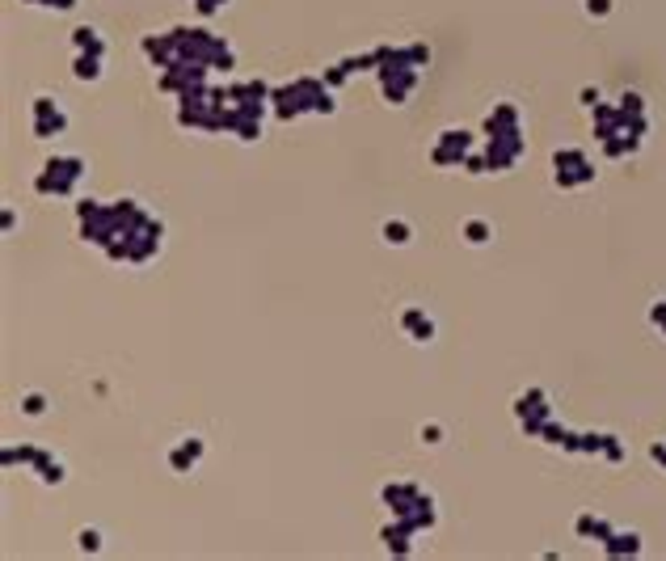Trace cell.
I'll return each mask as SVG.
<instances>
[{"mask_svg": "<svg viewBox=\"0 0 666 561\" xmlns=\"http://www.w3.org/2000/svg\"><path fill=\"white\" fill-rule=\"evenodd\" d=\"M84 161L80 156H51L43 165V173L34 177V190L38 194H59V198H72L76 194V182L84 177Z\"/></svg>", "mask_w": 666, "mask_h": 561, "instance_id": "6da1fadb", "label": "cell"}, {"mask_svg": "<svg viewBox=\"0 0 666 561\" xmlns=\"http://www.w3.org/2000/svg\"><path fill=\"white\" fill-rule=\"evenodd\" d=\"M59 131H68V115H64L51 97H34V136H38V140H51V136H59Z\"/></svg>", "mask_w": 666, "mask_h": 561, "instance_id": "7a4b0ae2", "label": "cell"}, {"mask_svg": "<svg viewBox=\"0 0 666 561\" xmlns=\"http://www.w3.org/2000/svg\"><path fill=\"white\" fill-rule=\"evenodd\" d=\"M202 452H207L202 439H198V435H186V439L173 447V452H169V469H173V473H190V469L202 460Z\"/></svg>", "mask_w": 666, "mask_h": 561, "instance_id": "3957f363", "label": "cell"}, {"mask_svg": "<svg viewBox=\"0 0 666 561\" xmlns=\"http://www.w3.org/2000/svg\"><path fill=\"white\" fill-rule=\"evenodd\" d=\"M401 329L413 333V342H430V338H434V321H430L422 308H405V312H401Z\"/></svg>", "mask_w": 666, "mask_h": 561, "instance_id": "277c9868", "label": "cell"}, {"mask_svg": "<svg viewBox=\"0 0 666 561\" xmlns=\"http://www.w3.org/2000/svg\"><path fill=\"white\" fill-rule=\"evenodd\" d=\"M72 43H76V51H84V55H97V59H105V38L93 30V26H76L72 30Z\"/></svg>", "mask_w": 666, "mask_h": 561, "instance_id": "5b68a950", "label": "cell"}, {"mask_svg": "<svg viewBox=\"0 0 666 561\" xmlns=\"http://www.w3.org/2000/svg\"><path fill=\"white\" fill-rule=\"evenodd\" d=\"M30 469L38 473V481H43V486H59V481L68 477V473H64V460H55L51 452H38V460H34Z\"/></svg>", "mask_w": 666, "mask_h": 561, "instance_id": "8992f818", "label": "cell"}, {"mask_svg": "<svg viewBox=\"0 0 666 561\" xmlns=\"http://www.w3.org/2000/svg\"><path fill=\"white\" fill-rule=\"evenodd\" d=\"M380 536H384L388 553H397V557H409V553H413V544H409V540H413V532H409L405 523H392V527H384Z\"/></svg>", "mask_w": 666, "mask_h": 561, "instance_id": "52a82bcc", "label": "cell"}, {"mask_svg": "<svg viewBox=\"0 0 666 561\" xmlns=\"http://www.w3.org/2000/svg\"><path fill=\"white\" fill-rule=\"evenodd\" d=\"M438 144H443V148H456V152H464V156H468V152H473V131H460V127H447V131H443V136H438Z\"/></svg>", "mask_w": 666, "mask_h": 561, "instance_id": "ba28073f", "label": "cell"}, {"mask_svg": "<svg viewBox=\"0 0 666 561\" xmlns=\"http://www.w3.org/2000/svg\"><path fill=\"white\" fill-rule=\"evenodd\" d=\"M380 237H384L388 245H409V237H413V228H409V224H405V219H388V224H384V228H380Z\"/></svg>", "mask_w": 666, "mask_h": 561, "instance_id": "9c48e42d", "label": "cell"}, {"mask_svg": "<svg viewBox=\"0 0 666 561\" xmlns=\"http://www.w3.org/2000/svg\"><path fill=\"white\" fill-rule=\"evenodd\" d=\"M76 80H97L101 76V59L97 55H84V51H76Z\"/></svg>", "mask_w": 666, "mask_h": 561, "instance_id": "30bf717a", "label": "cell"}, {"mask_svg": "<svg viewBox=\"0 0 666 561\" xmlns=\"http://www.w3.org/2000/svg\"><path fill=\"white\" fill-rule=\"evenodd\" d=\"M38 452L43 447H30V443H22V447H5V465L13 469V465H34L38 460Z\"/></svg>", "mask_w": 666, "mask_h": 561, "instance_id": "8fae6325", "label": "cell"}, {"mask_svg": "<svg viewBox=\"0 0 666 561\" xmlns=\"http://www.w3.org/2000/svg\"><path fill=\"white\" fill-rule=\"evenodd\" d=\"M603 544H607V553H616V557H620V553H637V548H641V540H637L632 532H628V536H624V532H612Z\"/></svg>", "mask_w": 666, "mask_h": 561, "instance_id": "7c38bea8", "label": "cell"}, {"mask_svg": "<svg viewBox=\"0 0 666 561\" xmlns=\"http://www.w3.org/2000/svg\"><path fill=\"white\" fill-rule=\"evenodd\" d=\"M489 237H494V228H489L485 219H468V224H464V241H468V245H485Z\"/></svg>", "mask_w": 666, "mask_h": 561, "instance_id": "4fadbf2b", "label": "cell"}, {"mask_svg": "<svg viewBox=\"0 0 666 561\" xmlns=\"http://www.w3.org/2000/svg\"><path fill=\"white\" fill-rule=\"evenodd\" d=\"M22 409H26L30 418H38V414H47V397H43V393H26V397H22Z\"/></svg>", "mask_w": 666, "mask_h": 561, "instance_id": "5bb4252c", "label": "cell"}, {"mask_svg": "<svg viewBox=\"0 0 666 561\" xmlns=\"http://www.w3.org/2000/svg\"><path fill=\"white\" fill-rule=\"evenodd\" d=\"M76 544H80L84 553H97V548H101V532H97V527H80V536H76Z\"/></svg>", "mask_w": 666, "mask_h": 561, "instance_id": "9a60e30c", "label": "cell"}, {"mask_svg": "<svg viewBox=\"0 0 666 561\" xmlns=\"http://www.w3.org/2000/svg\"><path fill=\"white\" fill-rule=\"evenodd\" d=\"M422 443H430V447H434V443H443V426H438V422L422 426Z\"/></svg>", "mask_w": 666, "mask_h": 561, "instance_id": "2e32d148", "label": "cell"}, {"mask_svg": "<svg viewBox=\"0 0 666 561\" xmlns=\"http://www.w3.org/2000/svg\"><path fill=\"white\" fill-rule=\"evenodd\" d=\"M194 5H198V13H202V17H211V13H219V9H224L228 0H194Z\"/></svg>", "mask_w": 666, "mask_h": 561, "instance_id": "e0dca14e", "label": "cell"}, {"mask_svg": "<svg viewBox=\"0 0 666 561\" xmlns=\"http://www.w3.org/2000/svg\"><path fill=\"white\" fill-rule=\"evenodd\" d=\"M409 51H413V64H417V68H426V64H430V47H422V43H413Z\"/></svg>", "mask_w": 666, "mask_h": 561, "instance_id": "ac0fdd59", "label": "cell"}, {"mask_svg": "<svg viewBox=\"0 0 666 561\" xmlns=\"http://www.w3.org/2000/svg\"><path fill=\"white\" fill-rule=\"evenodd\" d=\"M26 5H51V9H72L76 0H26Z\"/></svg>", "mask_w": 666, "mask_h": 561, "instance_id": "d6986e66", "label": "cell"}, {"mask_svg": "<svg viewBox=\"0 0 666 561\" xmlns=\"http://www.w3.org/2000/svg\"><path fill=\"white\" fill-rule=\"evenodd\" d=\"M586 9H591V13H607L612 5H607V0H586Z\"/></svg>", "mask_w": 666, "mask_h": 561, "instance_id": "ffe728a7", "label": "cell"}]
</instances>
